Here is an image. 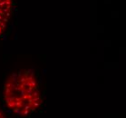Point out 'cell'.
I'll return each mask as SVG.
<instances>
[{
	"instance_id": "obj_1",
	"label": "cell",
	"mask_w": 126,
	"mask_h": 118,
	"mask_svg": "<svg viewBox=\"0 0 126 118\" xmlns=\"http://www.w3.org/2000/svg\"><path fill=\"white\" fill-rule=\"evenodd\" d=\"M2 101L5 108L16 117L26 118L36 112L43 95L35 73L22 70L11 74L3 85Z\"/></svg>"
},
{
	"instance_id": "obj_2",
	"label": "cell",
	"mask_w": 126,
	"mask_h": 118,
	"mask_svg": "<svg viewBox=\"0 0 126 118\" xmlns=\"http://www.w3.org/2000/svg\"><path fill=\"white\" fill-rule=\"evenodd\" d=\"M15 8L14 0H0V38L9 27Z\"/></svg>"
},
{
	"instance_id": "obj_3",
	"label": "cell",
	"mask_w": 126,
	"mask_h": 118,
	"mask_svg": "<svg viewBox=\"0 0 126 118\" xmlns=\"http://www.w3.org/2000/svg\"><path fill=\"white\" fill-rule=\"evenodd\" d=\"M0 118H6V114L4 108L0 105Z\"/></svg>"
}]
</instances>
